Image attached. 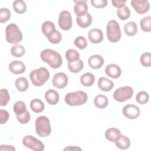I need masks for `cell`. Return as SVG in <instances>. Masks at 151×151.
Instances as JSON below:
<instances>
[{"instance_id":"8992f818","label":"cell","mask_w":151,"mask_h":151,"mask_svg":"<svg viewBox=\"0 0 151 151\" xmlns=\"http://www.w3.org/2000/svg\"><path fill=\"white\" fill-rule=\"evenodd\" d=\"M106 35L108 40L113 43L117 42L121 39L120 27L116 20H110L107 24Z\"/></svg>"},{"instance_id":"60d3db41","label":"cell","mask_w":151,"mask_h":151,"mask_svg":"<svg viewBox=\"0 0 151 151\" xmlns=\"http://www.w3.org/2000/svg\"><path fill=\"white\" fill-rule=\"evenodd\" d=\"M11 12L9 9L6 8H2L0 9V22L1 23H5L7 22L11 18Z\"/></svg>"},{"instance_id":"f6af8a7d","label":"cell","mask_w":151,"mask_h":151,"mask_svg":"<svg viewBox=\"0 0 151 151\" xmlns=\"http://www.w3.org/2000/svg\"><path fill=\"white\" fill-rule=\"evenodd\" d=\"M126 3V1H119V0H112L111 1V4L113 6L120 8L125 6V4Z\"/></svg>"},{"instance_id":"ffe728a7","label":"cell","mask_w":151,"mask_h":151,"mask_svg":"<svg viewBox=\"0 0 151 151\" xmlns=\"http://www.w3.org/2000/svg\"><path fill=\"white\" fill-rule=\"evenodd\" d=\"M116 146L122 150H125L129 148L130 146V140L128 137L121 134L117 139L114 142Z\"/></svg>"},{"instance_id":"b9f144b4","label":"cell","mask_w":151,"mask_h":151,"mask_svg":"<svg viewBox=\"0 0 151 151\" xmlns=\"http://www.w3.org/2000/svg\"><path fill=\"white\" fill-rule=\"evenodd\" d=\"M17 119L21 124H27L31 119V115L28 111L26 110L22 114L17 116Z\"/></svg>"},{"instance_id":"30bf717a","label":"cell","mask_w":151,"mask_h":151,"mask_svg":"<svg viewBox=\"0 0 151 151\" xmlns=\"http://www.w3.org/2000/svg\"><path fill=\"white\" fill-rule=\"evenodd\" d=\"M68 82V78L67 74L63 72L55 73L52 79V83L54 87L61 89L65 87Z\"/></svg>"},{"instance_id":"484cf974","label":"cell","mask_w":151,"mask_h":151,"mask_svg":"<svg viewBox=\"0 0 151 151\" xmlns=\"http://www.w3.org/2000/svg\"><path fill=\"white\" fill-rule=\"evenodd\" d=\"M15 86L18 91L21 92H24L28 89L29 83L25 77H20L15 80Z\"/></svg>"},{"instance_id":"7402d4cb","label":"cell","mask_w":151,"mask_h":151,"mask_svg":"<svg viewBox=\"0 0 151 151\" xmlns=\"http://www.w3.org/2000/svg\"><path fill=\"white\" fill-rule=\"evenodd\" d=\"M121 134L120 130L117 128L111 127L106 130L105 132V137L107 140L111 142H114Z\"/></svg>"},{"instance_id":"836d02e7","label":"cell","mask_w":151,"mask_h":151,"mask_svg":"<svg viewBox=\"0 0 151 151\" xmlns=\"http://www.w3.org/2000/svg\"><path fill=\"white\" fill-rule=\"evenodd\" d=\"M117 15L120 20H126L130 16V11L127 6H124L122 8L117 9Z\"/></svg>"},{"instance_id":"8d00e7d4","label":"cell","mask_w":151,"mask_h":151,"mask_svg":"<svg viewBox=\"0 0 151 151\" xmlns=\"http://www.w3.org/2000/svg\"><path fill=\"white\" fill-rule=\"evenodd\" d=\"M74 44L78 49L84 50L87 46V41L83 36H78L74 39Z\"/></svg>"},{"instance_id":"3957f363","label":"cell","mask_w":151,"mask_h":151,"mask_svg":"<svg viewBox=\"0 0 151 151\" xmlns=\"http://www.w3.org/2000/svg\"><path fill=\"white\" fill-rule=\"evenodd\" d=\"M88 100L87 93L83 91H76L68 93L64 97L67 104L70 106H77L84 104Z\"/></svg>"},{"instance_id":"ab89813d","label":"cell","mask_w":151,"mask_h":151,"mask_svg":"<svg viewBox=\"0 0 151 151\" xmlns=\"http://www.w3.org/2000/svg\"><path fill=\"white\" fill-rule=\"evenodd\" d=\"M1 96V106H5L9 101L10 96L8 91L6 88H1L0 91Z\"/></svg>"},{"instance_id":"4fadbf2b","label":"cell","mask_w":151,"mask_h":151,"mask_svg":"<svg viewBox=\"0 0 151 151\" xmlns=\"http://www.w3.org/2000/svg\"><path fill=\"white\" fill-rule=\"evenodd\" d=\"M74 12L78 17H83L88 13V5L86 1H74Z\"/></svg>"},{"instance_id":"44dd1931","label":"cell","mask_w":151,"mask_h":151,"mask_svg":"<svg viewBox=\"0 0 151 151\" xmlns=\"http://www.w3.org/2000/svg\"><path fill=\"white\" fill-rule=\"evenodd\" d=\"M76 21L77 25L82 28L88 27L92 23V17L90 13H87L85 15L80 17H77Z\"/></svg>"},{"instance_id":"7a4b0ae2","label":"cell","mask_w":151,"mask_h":151,"mask_svg":"<svg viewBox=\"0 0 151 151\" xmlns=\"http://www.w3.org/2000/svg\"><path fill=\"white\" fill-rule=\"evenodd\" d=\"M50 73L48 70L41 67L31 71L29 78L32 84L36 87L43 86L49 79Z\"/></svg>"},{"instance_id":"ba28073f","label":"cell","mask_w":151,"mask_h":151,"mask_svg":"<svg viewBox=\"0 0 151 151\" xmlns=\"http://www.w3.org/2000/svg\"><path fill=\"white\" fill-rule=\"evenodd\" d=\"M22 144L26 147L34 151H42L45 149L44 143L32 135L25 136L22 139Z\"/></svg>"},{"instance_id":"83f0119b","label":"cell","mask_w":151,"mask_h":151,"mask_svg":"<svg viewBox=\"0 0 151 151\" xmlns=\"http://www.w3.org/2000/svg\"><path fill=\"white\" fill-rule=\"evenodd\" d=\"M95 81L94 76L91 73H86L80 77V82L81 84L86 87L91 86Z\"/></svg>"},{"instance_id":"2e32d148","label":"cell","mask_w":151,"mask_h":151,"mask_svg":"<svg viewBox=\"0 0 151 151\" xmlns=\"http://www.w3.org/2000/svg\"><path fill=\"white\" fill-rule=\"evenodd\" d=\"M9 71L14 74H21L25 72L26 67L23 62L21 61H12L9 64Z\"/></svg>"},{"instance_id":"8fae6325","label":"cell","mask_w":151,"mask_h":151,"mask_svg":"<svg viewBox=\"0 0 151 151\" xmlns=\"http://www.w3.org/2000/svg\"><path fill=\"white\" fill-rule=\"evenodd\" d=\"M123 114L129 119H136L140 116V109L134 104L125 105L122 109Z\"/></svg>"},{"instance_id":"d6a6232c","label":"cell","mask_w":151,"mask_h":151,"mask_svg":"<svg viewBox=\"0 0 151 151\" xmlns=\"http://www.w3.org/2000/svg\"><path fill=\"white\" fill-rule=\"evenodd\" d=\"M140 27L142 31L146 32L151 31V17L146 16L140 21Z\"/></svg>"},{"instance_id":"7c38bea8","label":"cell","mask_w":151,"mask_h":151,"mask_svg":"<svg viewBox=\"0 0 151 151\" xmlns=\"http://www.w3.org/2000/svg\"><path fill=\"white\" fill-rule=\"evenodd\" d=\"M132 6L139 14H143L147 12L150 9V4L148 1L133 0L130 2Z\"/></svg>"},{"instance_id":"4316f807","label":"cell","mask_w":151,"mask_h":151,"mask_svg":"<svg viewBox=\"0 0 151 151\" xmlns=\"http://www.w3.org/2000/svg\"><path fill=\"white\" fill-rule=\"evenodd\" d=\"M124 31L126 35L129 37H133L137 34V26L136 22L129 21L125 24L124 26Z\"/></svg>"},{"instance_id":"e575fe53","label":"cell","mask_w":151,"mask_h":151,"mask_svg":"<svg viewBox=\"0 0 151 151\" xmlns=\"http://www.w3.org/2000/svg\"><path fill=\"white\" fill-rule=\"evenodd\" d=\"M13 110L16 116L22 114L26 110V105L22 101H17L13 106Z\"/></svg>"},{"instance_id":"e0dca14e","label":"cell","mask_w":151,"mask_h":151,"mask_svg":"<svg viewBox=\"0 0 151 151\" xmlns=\"http://www.w3.org/2000/svg\"><path fill=\"white\" fill-rule=\"evenodd\" d=\"M104 63V60L103 57L98 54L91 55L88 59V65L93 69L100 68Z\"/></svg>"},{"instance_id":"5bb4252c","label":"cell","mask_w":151,"mask_h":151,"mask_svg":"<svg viewBox=\"0 0 151 151\" xmlns=\"http://www.w3.org/2000/svg\"><path fill=\"white\" fill-rule=\"evenodd\" d=\"M88 39L93 44H99L103 40V31L99 28H93L88 33Z\"/></svg>"},{"instance_id":"277c9868","label":"cell","mask_w":151,"mask_h":151,"mask_svg":"<svg viewBox=\"0 0 151 151\" xmlns=\"http://www.w3.org/2000/svg\"><path fill=\"white\" fill-rule=\"evenodd\" d=\"M36 133L41 137H46L51 133V127L49 119L45 116L37 117L35 122Z\"/></svg>"},{"instance_id":"f1b7e54d","label":"cell","mask_w":151,"mask_h":151,"mask_svg":"<svg viewBox=\"0 0 151 151\" xmlns=\"http://www.w3.org/2000/svg\"><path fill=\"white\" fill-rule=\"evenodd\" d=\"M68 68L73 73H78L84 68V63L81 60H78L74 62L67 63Z\"/></svg>"},{"instance_id":"9c48e42d","label":"cell","mask_w":151,"mask_h":151,"mask_svg":"<svg viewBox=\"0 0 151 151\" xmlns=\"http://www.w3.org/2000/svg\"><path fill=\"white\" fill-rule=\"evenodd\" d=\"M58 24L60 28L64 31L71 29L73 25L72 17L68 11H63L60 13Z\"/></svg>"},{"instance_id":"9a60e30c","label":"cell","mask_w":151,"mask_h":151,"mask_svg":"<svg viewBox=\"0 0 151 151\" xmlns=\"http://www.w3.org/2000/svg\"><path fill=\"white\" fill-rule=\"evenodd\" d=\"M106 74L111 78H118L122 74L120 67L115 64H110L105 68Z\"/></svg>"},{"instance_id":"ac0fdd59","label":"cell","mask_w":151,"mask_h":151,"mask_svg":"<svg viewBox=\"0 0 151 151\" xmlns=\"http://www.w3.org/2000/svg\"><path fill=\"white\" fill-rule=\"evenodd\" d=\"M45 99L50 105H55L59 101L60 97L57 91L53 89H49L45 93Z\"/></svg>"},{"instance_id":"cb8c5ba5","label":"cell","mask_w":151,"mask_h":151,"mask_svg":"<svg viewBox=\"0 0 151 151\" xmlns=\"http://www.w3.org/2000/svg\"><path fill=\"white\" fill-rule=\"evenodd\" d=\"M94 104L96 107L103 109L106 107L109 104L108 98L103 94L97 95L94 99Z\"/></svg>"},{"instance_id":"7dc6e473","label":"cell","mask_w":151,"mask_h":151,"mask_svg":"<svg viewBox=\"0 0 151 151\" xmlns=\"http://www.w3.org/2000/svg\"><path fill=\"white\" fill-rule=\"evenodd\" d=\"M81 150L82 149L78 147V146H68L64 149V150Z\"/></svg>"},{"instance_id":"52a82bcc","label":"cell","mask_w":151,"mask_h":151,"mask_svg":"<svg viewBox=\"0 0 151 151\" xmlns=\"http://www.w3.org/2000/svg\"><path fill=\"white\" fill-rule=\"evenodd\" d=\"M133 90L130 86H124L117 88L113 94L114 99L118 102H124L130 99L133 95Z\"/></svg>"},{"instance_id":"d6986e66","label":"cell","mask_w":151,"mask_h":151,"mask_svg":"<svg viewBox=\"0 0 151 151\" xmlns=\"http://www.w3.org/2000/svg\"><path fill=\"white\" fill-rule=\"evenodd\" d=\"M97 85L100 90L103 91H109L114 87L113 82L110 79L104 77H101L99 78Z\"/></svg>"},{"instance_id":"74e56055","label":"cell","mask_w":151,"mask_h":151,"mask_svg":"<svg viewBox=\"0 0 151 151\" xmlns=\"http://www.w3.org/2000/svg\"><path fill=\"white\" fill-rule=\"evenodd\" d=\"M140 64L145 67H150L151 66V54L149 52L143 53L140 58Z\"/></svg>"},{"instance_id":"1f68e13d","label":"cell","mask_w":151,"mask_h":151,"mask_svg":"<svg viewBox=\"0 0 151 151\" xmlns=\"http://www.w3.org/2000/svg\"><path fill=\"white\" fill-rule=\"evenodd\" d=\"M68 63H72L80 60L79 52L74 49H68L65 54Z\"/></svg>"},{"instance_id":"bcb514c9","label":"cell","mask_w":151,"mask_h":151,"mask_svg":"<svg viewBox=\"0 0 151 151\" xmlns=\"http://www.w3.org/2000/svg\"><path fill=\"white\" fill-rule=\"evenodd\" d=\"M0 150H15V148L12 145H1L0 146Z\"/></svg>"},{"instance_id":"d4e9b609","label":"cell","mask_w":151,"mask_h":151,"mask_svg":"<svg viewBox=\"0 0 151 151\" xmlns=\"http://www.w3.org/2000/svg\"><path fill=\"white\" fill-rule=\"evenodd\" d=\"M30 108L33 112L39 113L44 111L45 105L40 99H34L30 101Z\"/></svg>"},{"instance_id":"7bdbcfd3","label":"cell","mask_w":151,"mask_h":151,"mask_svg":"<svg viewBox=\"0 0 151 151\" xmlns=\"http://www.w3.org/2000/svg\"><path fill=\"white\" fill-rule=\"evenodd\" d=\"M91 4L96 8H103L107 5V0H92Z\"/></svg>"},{"instance_id":"5b68a950","label":"cell","mask_w":151,"mask_h":151,"mask_svg":"<svg viewBox=\"0 0 151 151\" xmlns=\"http://www.w3.org/2000/svg\"><path fill=\"white\" fill-rule=\"evenodd\" d=\"M22 33L15 24L11 23L6 27L5 38L8 42L12 44H17L22 41Z\"/></svg>"},{"instance_id":"4dcf8cb0","label":"cell","mask_w":151,"mask_h":151,"mask_svg":"<svg viewBox=\"0 0 151 151\" xmlns=\"http://www.w3.org/2000/svg\"><path fill=\"white\" fill-rule=\"evenodd\" d=\"M11 54L15 57H21L25 53L24 47L20 44H16L12 46L10 50Z\"/></svg>"},{"instance_id":"f546056e","label":"cell","mask_w":151,"mask_h":151,"mask_svg":"<svg viewBox=\"0 0 151 151\" xmlns=\"http://www.w3.org/2000/svg\"><path fill=\"white\" fill-rule=\"evenodd\" d=\"M12 7L14 11L18 14H24L27 11L26 4L22 0H16L14 1Z\"/></svg>"},{"instance_id":"ee69618b","label":"cell","mask_w":151,"mask_h":151,"mask_svg":"<svg viewBox=\"0 0 151 151\" xmlns=\"http://www.w3.org/2000/svg\"><path fill=\"white\" fill-rule=\"evenodd\" d=\"M0 117H1V120H0L1 124H5V123H6L9 117V113L8 112V111H6V110L1 109L0 110Z\"/></svg>"},{"instance_id":"6da1fadb","label":"cell","mask_w":151,"mask_h":151,"mask_svg":"<svg viewBox=\"0 0 151 151\" xmlns=\"http://www.w3.org/2000/svg\"><path fill=\"white\" fill-rule=\"evenodd\" d=\"M40 58L53 69L60 68L63 64V58L60 54L52 49L42 50L40 53Z\"/></svg>"},{"instance_id":"d590c367","label":"cell","mask_w":151,"mask_h":151,"mask_svg":"<svg viewBox=\"0 0 151 151\" xmlns=\"http://www.w3.org/2000/svg\"><path fill=\"white\" fill-rule=\"evenodd\" d=\"M149 98V94L146 91H140L137 94L136 96V100L140 104H145L147 103Z\"/></svg>"},{"instance_id":"603a6c76","label":"cell","mask_w":151,"mask_h":151,"mask_svg":"<svg viewBox=\"0 0 151 151\" xmlns=\"http://www.w3.org/2000/svg\"><path fill=\"white\" fill-rule=\"evenodd\" d=\"M54 24L50 21H46L41 25V31L43 34L48 38L54 31H55Z\"/></svg>"},{"instance_id":"f35d334b","label":"cell","mask_w":151,"mask_h":151,"mask_svg":"<svg viewBox=\"0 0 151 151\" xmlns=\"http://www.w3.org/2000/svg\"><path fill=\"white\" fill-rule=\"evenodd\" d=\"M47 39L52 44H58L62 40V35L60 31L56 29L47 38Z\"/></svg>"}]
</instances>
